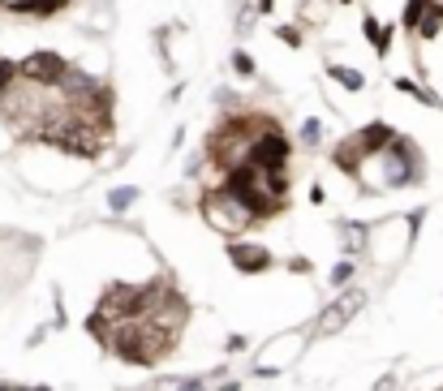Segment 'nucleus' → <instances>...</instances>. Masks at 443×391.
I'll return each mask as SVG.
<instances>
[{"label":"nucleus","mask_w":443,"mask_h":391,"mask_svg":"<svg viewBox=\"0 0 443 391\" xmlns=\"http://www.w3.org/2000/svg\"><path fill=\"white\" fill-rule=\"evenodd\" d=\"M439 26H443V13H430V18H426V22H422V35H435V30H439Z\"/></svg>","instance_id":"6"},{"label":"nucleus","mask_w":443,"mask_h":391,"mask_svg":"<svg viewBox=\"0 0 443 391\" xmlns=\"http://www.w3.org/2000/svg\"><path fill=\"white\" fill-rule=\"evenodd\" d=\"M362 305H366V297H362V293H345L336 305H327V314H323L318 331H327V335H331V331H340V327L353 318V310H362Z\"/></svg>","instance_id":"3"},{"label":"nucleus","mask_w":443,"mask_h":391,"mask_svg":"<svg viewBox=\"0 0 443 391\" xmlns=\"http://www.w3.org/2000/svg\"><path fill=\"white\" fill-rule=\"evenodd\" d=\"M0 5H5V9H26L30 0H0Z\"/></svg>","instance_id":"8"},{"label":"nucleus","mask_w":443,"mask_h":391,"mask_svg":"<svg viewBox=\"0 0 443 391\" xmlns=\"http://www.w3.org/2000/svg\"><path fill=\"white\" fill-rule=\"evenodd\" d=\"M108 202H113V211H125L134 202V189H113V194H108Z\"/></svg>","instance_id":"5"},{"label":"nucleus","mask_w":443,"mask_h":391,"mask_svg":"<svg viewBox=\"0 0 443 391\" xmlns=\"http://www.w3.org/2000/svg\"><path fill=\"white\" fill-rule=\"evenodd\" d=\"M207 219L215 223L219 233H241L246 223L254 219V211L233 194V189H219V194H211L207 198Z\"/></svg>","instance_id":"1"},{"label":"nucleus","mask_w":443,"mask_h":391,"mask_svg":"<svg viewBox=\"0 0 443 391\" xmlns=\"http://www.w3.org/2000/svg\"><path fill=\"white\" fill-rule=\"evenodd\" d=\"M233 262L241 271H263L267 267V250H250V245H233Z\"/></svg>","instance_id":"4"},{"label":"nucleus","mask_w":443,"mask_h":391,"mask_svg":"<svg viewBox=\"0 0 443 391\" xmlns=\"http://www.w3.org/2000/svg\"><path fill=\"white\" fill-rule=\"evenodd\" d=\"M336 78H340V82H345V86H362V78H357V74H353V69H336Z\"/></svg>","instance_id":"7"},{"label":"nucleus","mask_w":443,"mask_h":391,"mask_svg":"<svg viewBox=\"0 0 443 391\" xmlns=\"http://www.w3.org/2000/svg\"><path fill=\"white\" fill-rule=\"evenodd\" d=\"M65 69H69V65L61 61L57 52H35V56H26V61L18 65V78L30 82V86H57Z\"/></svg>","instance_id":"2"}]
</instances>
